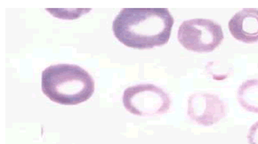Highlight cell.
<instances>
[{"label":"cell","instance_id":"6da1fadb","mask_svg":"<svg viewBox=\"0 0 258 144\" xmlns=\"http://www.w3.org/2000/svg\"><path fill=\"white\" fill-rule=\"evenodd\" d=\"M174 22L165 8H125L114 19L112 31L125 46L151 49L167 44Z\"/></svg>","mask_w":258,"mask_h":144},{"label":"cell","instance_id":"7a4b0ae2","mask_svg":"<svg viewBox=\"0 0 258 144\" xmlns=\"http://www.w3.org/2000/svg\"><path fill=\"white\" fill-rule=\"evenodd\" d=\"M42 91L58 104L78 105L87 102L95 92V81L78 65H51L42 72Z\"/></svg>","mask_w":258,"mask_h":144},{"label":"cell","instance_id":"3957f363","mask_svg":"<svg viewBox=\"0 0 258 144\" xmlns=\"http://www.w3.org/2000/svg\"><path fill=\"white\" fill-rule=\"evenodd\" d=\"M178 41L185 49L195 53H211L224 40L220 24L212 20L197 19L184 21L179 27Z\"/></svg>","mask_w":258,"mask_h":144},{"label":"cell","instance_id":"277c9868","mask_svg":"<svg viewBox=\"0 0 258 144\" xmlns=\"http://www.w3.org/2000/svg\"><path fill=\"white\" fill-rule=\"evenodd\" d=\"M122 101L127 111L140 117L163 115L168 112L171 106L169 95L152 84H140L126 88Z\"/></svg>","mask_w":258,"mask_h":144},{"label":"cell","instance_id":"5b68a950","mask_svg":"<svg viewBox=\"0 0 258 144\" xmlns=\"http://www.w3.org/2000/svg\"><path fill=\"white\" fill-rule=\"evenodd\" d=\"M188 116L198 125H216L226 115V106L220 97L209 93H196L188 100Z\"/></svg>","mask_w":258,"mask_h":144},{"label":"cell","instance_id":"8992f818","mask_svg":"<svg viewBox=\"0 0 258 144\" xmlns=\"http://www.w3.org/2000/svg\"><path fill=\"white\" fill-rule=\"evenodd\" d=\"M229 31L232 37L243 43L258 42V9L247 8L236 13L229 21Z\"/></svg>","mask_w":258,"mask_h":144},{"label":"cell","instance_id":"52a82bcc","mask_svg":"<svg viewBox=\"0 0 258 144\" xmlns=\"http://www.w3.org/2000/svg\"><path fill=\"white\" fill-rule=\"evenodd\" d=\"M237 99L244 110L258 113V79L243 82L237 92Z\"/></svg>","mask_w":258,"mask_h":144},{"label":"cell","instance_id":"ba28073f","mask_svg":"<svg viewBox=\"0 0 258 144\" xmlns=\"http://www.w3.org/2000/svg\"><path fill=\"white\" fill-rule=\"evenodd\" d=\"M247 140L249 144H258V121L251 125L247 133Z\"/></svg>","mask_w":258,"mask_h":144}]
</instances>
